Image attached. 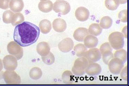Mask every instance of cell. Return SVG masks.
<instances>
[{
	"mask_svg": "<svg viewBox=\"0 0 129 86\" xmlns=\"http://www.w3.org/2000/svg\"><path fill=\"white\" fill-rule=\"evenodd\" d=\"M3 77L5 81L7 84H20L21 78L14 71H6L4 73Z\"/></svg>",
	"mask_w": 129,
	"mask_h": 86,
	"instance_id": "cell-7",
	"label": "cell"
},
{
	"mask_svg": "<svg viewBox=\"0 0 129 86\" xmlns=\"http://www.w3.org/2000/svg\"><path fill=\"white\" fill-rule=\"evenodd\" d=\"M103 62L106 64L108 65L109 61L114 57V54L111 51H107L101 54Z\"/></svg>",
	"mask_w": 129,
	"mask_h": 86,
	"instance_id": "cell-29",
	"label": "cell"
},
{
	"mask_svg": "<svg viewBox=\"0 0 129 86\" xmlns=\"http://www.w3.org/2000/svg\"><path fill=\"white\" fill-rule=\"evenodd\" d=\"M50 47L48 43L41 42L37 46V51L40 55L42 56L47 55L50 52Z\"/></svg>",
	"mask_w": 129,
	"mask_h": 86,
	"instance_id": "cell-16",
	"label": "cell"
},
{
	"mask_svg": "<svg viewBox=\"0 0 129 86\" xmlns=\"http://www.w3.org/2000/svg\"><path fill=\"white\" fill-rule=\"evenodd\" d=\"M3 64L2 61L1 59H0V72H1L2 69H3Z\"/></svg>",
	"mask_w": 129,
	"mask_h": 86,
	"instance_id": "cell-35",
	"label": "cell"
},
{
	"mask_svg": "<svg viewBox=\"0 0 129 86\" xmlns=\"http://www.w3.org/2000/svg\"><path fill=\"white\" fill-rule=\"evenodd\" d=\"M87 48L82 44H79L74 46V51L77 57L84 56L85 54L87 51Z\"/></svg>",
	"mask_w": 129,
	"mask_h": 86,
	"instance_id": "cell-21",
	"label": "cell"
},
{
	"mask_svg": "<svg viewBox=\"0 0 129 86\" xmlns=\"http://www.w3.org/2000/svg\"><path fill=\"white\" fill-rule=\"evenodd\" d=\"M118 17L121 21L123 23L127 22V10H123L119 13Z\"/></svg>",
	"mask_w": 129,
	"mask_h": 86,
	"instance_id": "cell-31",
	"label": "cell"
},
{
	"mask_svg": "<svg viewBox=\"0 0 129 86\" xmlns=\"http://www.w3.org/2000/svg\"><path fill=\"white\" fill-rule=\"evenodd\" d=\"M89 63L84 57H81L77 58L75 61L73 67L72 68L73 73L77 76H82L85 74V69Z\"/></svg>",
	"mask_w": 129,
	"mask_h": 86,
	"instance_id": "cell-2",
	"label": "cell"
},
{
	"mask_svg": "<svg viewBox=\"0 0 129 86\" xmlns=\"http://www.w3.org/2000/svg\"><path fill=\"white\" fill-rule=\"evenodd\" d=\"M1 50H0V54H1Z\"/></svg>",
	"mask_w": 129,
	"mask_h": 86,
	"instance_id": "cell-38",
	"label": "cell"
},
{
	"mask_svg": "<svg viewBox=\"0 0 129 86\" xmlns=\"http://www.w3.org/2000/svg\"><path fill=\"white\" fill-rule=\"evenodd\" d=\"M42 59L43 62L46 64L52 65L55 61V57L51 52L45 56H42Z\"/></svg>",
	"mask_w": 129,
	"mask_h": 86,
	"instance_id": "cell-28",
	"label": "cell"
},
{
	"mask_svg": "<svg viewBox=\"0 0 129 86\" xmlns=\"http://www.w3.org/2000/svg\"><path fill=\"white\" fill-rule=\"evenodd\" d=\"M112 19L109 16H104L100 20V25L103 29H108L112 26Z\"/></svg>",
	"mask_w": 129,
	"mask_h": 86,
	"instance_id": "cell-25",
	"label": "cell"
},
{
	"mask_svg": "<svg viewBox=\"0 0 129 86\" xmlns=\"http://www.w3.org/2000/svg\"><path fill=\"white\" fill-rule=\"evenodd\" d=\"M102 68L99 64L95 63H89L85 69V73L88 75L93 76L98 75L101 73Z\"/></svg>",
	"mask_w": 129,
	"mask_h": 86,
	"instance_id": "cell-11",
	"label": "cell"
},
{
	"mask_svg": "<svg viewBox=\"0 0 129 86\" xmlns=\"http://www.w3.org/2000/svg\"><path fill=\"white\" fill-rule=\"evenodd\" d=\"M24 21V16L21 13H16L13 16L11 23L13 26L18 25Z\"/></svg>",
	"mask_w": 129,
	"mask_h": 86,
	"instance_id": "cell-27",
	"label": "cell"
},
{
	"mask_svg": "<svg viewBox=\"0 0 129 86\" xmlns=\"http://www.w3.org/2000/svg\"><path fill=\"white\" fill-rule=\"evenodd\" d=\"M53 9L55 12L64 15L70 11L71 6L69 3L66 1H58L54 3Z\"/></svg>",
	"mask_w": 129,
	"mask_h": 86,
	"instance_id": "cell-6",
	"label": "cell"
},
{
	"mask_svg": "<svg viewBox=\"0 0 129 86\" xmlns=\"http://www.w3.org/2000/svg\"><path fill=\"white\" fill-rule=\"evenodd\" d=\"M119 5V0H106L105 1L106 7L110 11L116 10Z\"/></svg>",
	"mask_w": 129,
	"mask_h": 86,
	"instance_id": "cell-26",
	"label": "cell"
},
{
	"mask_svg": "<svg viewBox=\"0 0 129 86\" xmlns=\"http://www.w3.org/2000/svg\"><path fill=\"white\" fill-rule=\"evenodd\" d=\"M114 57L119 58L122 60L125 63L127 61V51L124 49H121L117 50L114 54Z\"/></svg>",
	"mask_w": 129,
	"mask_h": 86,
	"instance_id": "cell-23",
	"label": "cell"
},
{
	"mask_svg": "<svg viewBox=\"0 0 129 86\" xmlns=\"http://www.w3.org/2000/svg\"><path fill=\"white\" fill-rule=\"evenodd\" d=\"M40 1H47V0H40Z\"/></svg>",
	"mask_w": 129,
	"mask_h": 86,
	"instance_id": "cell-37",
	"label": "cell"
},
{
	"mask_svg": "<svg viewBox=\"0 0 129 86\" xmlns=\"http://www.w3.org/2000/svg\"><path fill=\"white\" fill-rule=\"evenodd\" d=\"M100 50L98 48H90L86 52L84 56L89 63H95L100 60L101 58Z\"/></svg>",
	"mask_w": 129,
	"mask_h": 86,
	"instance_id": "cell-8",
	"label": "cell"
},
{
	"mask_svg": "<svg viewBox=\"0 0 129 86\" xmlns=\"http://www.w3.org/2000/svg\"><path fill=\"white\" fill-rule=\"evenodd\" d=\"M40 34L38 26L29 22H25L16 26L14 39L22 47L29 46L36 43Z\"/></svg>",
	"mask_w": 129,
	"mask_h": 86,
	"instance_id": "cell-1",
	"label": "cell"
},
{
	"mask_svg": "<svg viewBox=\"0 0 129 86\" xmlns=\"http://www.w3.org/2000/svg\"><path fill=\"white\" fill-rule=\"evenodd\" d=\"M75 16L76 19L81 22H85L89 19L90 12L85 7H79L76 10Z\"/></svg>",
	"mask_w": 129,
	"mask_h": 86,
	"instance_id": "cell-12",
	"label": "cell"
},
{
	"mask_svg": "<svg viewBox=\"0 0 129 86\" xmlns=\"http://www.w3.org/2000/svg\"><path fill=\"white\" fill-rule=\"evenodd\" d=\"M24 7L23 0H11L10 8L11 10L15 13L21 12Z\"/></svg>",
	"mask_w": 129,
	"mask_h": 86,
	"instance_id": "cell-17",
	"label": "cell"
},
{
	"mask_svg": "<svg viewBox=\"0 0 129 86\" xmlns=\"http://www.w3.org/2000/svg\"><path fill=\"white\" fill-rule=\"evenodd\" d=\"M109 41L112 48L116 50L122 48L125 44L124 35L119 32L111 33L109 37Z\"/></svg>",
	"mask_w": 129,
	"mask_h": 86,
	"instance_id": "cell-3",
	"label": "cell"
},
{
	"mask_svg": "<svg viewBox=\"0 0 129 86\" xmlns=\"http://www.w3.org/2000/svg\"><path fill=\"white\" fill-rule=\"evenodd\" d=\"M119 3L120 4H124L127 3V0H119Z\"/></svg>",
	"mask_w": 129,
	"mask_h": 86,
	"instance_id": "cell-36",
	"label": "cell"
},
{
	"mask_svg": "<svg viewBox=\"0 0 129 86\" xmlns=\"http://www.w3.org/2000/svg\"><path fill=\"white\" fill-rule=\"evenodd\" d=\"M73 74L71 71H66L62 75V79L64 84H71L74 81Z\"/></svg>",
	"mask_w": 129,
	"mask_h": 86,
	"instance_id": "cell-24",
	"label": "cell"
},
{
	"mask_svg": "<svg viewBox=\"0 0 129 86\" xmlns=\"http://www.w3.org/2000/svg\"><path fill=\"white\" fill-rule=\"evenodd\" d=\"M42 72L41 69L39 67L32 68L29 72V75L30 78L34 80H38L41 77Z\"/></svg>",
	"mask_w": 129,
	"mask_h": 86,
	"instance_id": "cell-22",
	"label": "cell"
},
{
	"mask_svg": "<svg viewBox=\"0 0 129 86\" xmlns=\"http://www.w3.org/2000/svg\"><path fill=\"white\" fill-rule=\"evenodd\" d=\"M57 1H60V0H57Z\"/></svg>",
	"mask_w": 129,
	"mask_h": 86,
	"instance_id": "cell-39",
	"label": "cell"
},
{
	"mask_svg": "<svg viewBox=\"0 0 129 86\" xmlns=\"http://www.w3.org/2000/svg\"><path fill=\"white\" fill-rule=\"evenodd\" d=\"M10 1L11 0H0V8L3 10L9 9Z\"/></svg>",
	"mask_w": 129,
	"mask_h": 86,
	"instance_id": "cell-34",
	"label": "cell"
},
{
	"mask_svg": "<svg viewBox=\"0 0 129 86\" xmlns=\"http://www.w3.org/2000/svg\"><path fill=\"white\" fill-rule=\"evenodd\" d=\"M39 26L42 33L47 34L50 32L51 29V24L49 20H44L40 23Z\"/></svg>",
	"mask_w": 129,
	"mask_h": 86,
	"instance_id": "cell-19",
	"label": "cell"
},
{
	"mask_svg": "<svg viewBox=\"0 0 129 86\" xmlns=\"http://www.w3.org/2000/svg\"><path fill=\"white\" fill-rule=\"evenodd\" d=\"M7 49L9 54L14 56L17 60H19L23 55V48L16 42L12 41L8 44Z\"/></svg>",
	"mask_w": 129,
	"mask_h": 86,
	"instance_id": "cell-4",
	"label": "cell"
},
{
	"mask_svg": "<svg viewBox=\"0 0 129 86\" xmlns=\"http://www.w3.org/2000/svg\"><path fill=\"white\" fill-rule=\"evenodd\" d=\"M123 61L119 58L114 57L108 64L109 69L111 73L119 75L124 67Z\"/></svg>",
	"mask_w": 129,
	"mask_h": 86,
	"instance_id": "cell-5",
	"label": "cell"
},
{
	"mask_svg": "<svg viewBox=\"0 0 129 86\" xmlns=\"http://www.w3.org/2000/svg\"><path fill=\"white\" fill-rule=\"evenodd\" d=\"M74 43L71 38H67L63 39L59 43L58 47L61 52L63 53L69 52L73 49Z\"/></svg>",
	"mask_w": 129,
	"mask_h": 86,
	"instance_id": "cell-10",
	"label": "cell"
},
{
	"mask_svg": "<svg viewBox=\"0 0 129 86\" xmlns=\"http://www.w3.org/2000/svg\"><path fill=\"white\" fill-rule=\"evenodd\" d=\"M89 34L87 28L80 27L74 31L73 37L76 41L80 42H83L85 38Z\"/></svg>",
	"mask_w": 129,
	"mask_h": 86,
	"instance_id": "cell-14",
	"label": "cell"
},
{
	"mask_svg": "<svg viewBox=\"0 0 129 86\" xmlns=\"http://www.w3.org/2000/svg\"><path fill=\"white\" fill-rule=\"evenodd\" d=\"M88 31L90 34L96 36L101 34L103 29L100 24L98 23H93L89 26Z\"/></svg>",
	"mask_w": 129,
	"mask_h": 86,
	"instance_id": "cell-20",
	"label": "cell"
},
{
	"mask_svg": "<svg viewBox=\"0 0 129 86\" xmlns=\"http://www.w3.org/2000/svg\"><path fill=\"white\" fill-rule=\"evenodd\" d=\"M14 14L10 10H7L5 12L3 16V20L4 22L6 24L11 23L13 16Z\"/></svg>",
	"mask_w": 129,
	"mask_h": 86,
	"instance_id": "cell-30",
	"label": "cell"
},
{
	"mask_svg": "<svg viewBox=\"0 0 129 86\" xmlns=\"http://www.w3.org/2000/svg\"><path fill=\"white\" fill-rule=\"evenodd\" d=\"M53 7V3L49 0L40 2L38 5L39 10L42 12L45 13H49L51 11Z\"/></svg>",
	"mask_w": 129,
	"mask_h": 86,
	"instance_id": "cell-18",
	"label": "cell"
},
{
	"mask_svg": "<svg viewBox=\"0 0 129 86\" xmlns=\"http://www.w3.org/2000/svg\"><path fill=\"white\" fill-rule=\"evenodd\" d=\"M99 50L101 54L106 51H109V50L112 51V48L109 43L106 42L100 46Z\"/></svg>",
	"mask_w": 129,
	"mask_h": 86,
	"instance_id": "cell-32",
	"label": "cell"
},
{
	"mask_svg": "<svg viewBox=\"0 0 129 86\" xmlns=\"http://www.w3.org/2000/svg\"><path fill=\"white\" fill-rule=\"evenodd\" d=\"M84 45L87 48H95L98 45V39L94 36L92 35H88L85 38Z\"/></svg>",
	"mask_w": 129,
	"mask_h": 86,
	"instance_id": "cell-15",
	"label": "cell"
},
{
	"mask_svg": "<svg viewBox=\"0 0 129 86\" xmlns=\"http://www.w3.org/2000/svg\"><path fill=\"white\" fill-rule=\"evenodd\" d=\"M3 62L5 69L7 71H14L17 67V59L13 56L6 55L3 58Z\"/></svg>",
	"mask_w": 129,
	"mask_h": 86,
	"instance_id": "cell-9",
	"label": "cell"
},
{
	"mask_svg": "<svg viewBox=\"0 0 129 86\" xmlns=\"http://www.w3.org/2000/svg\"><path fill=\"white\" fill-rule=\"evenodd\" d=\"M53 30L56 32L62 33L66 30L67 25L66 22L63 19H57L54 20L52 23Z\"/></svg>",
	"mask_w": 129,
	"mask_h": 86,
	"instance_id": "cell-13",
	"label": "cell"
},
{
	"mask_svg": "<svg viewBox=\"0 0 129 86\" xmlns=\"http://www.w3.org/2000/svg\"><path fill=\"white\" fill-rule=\"evenodd\" d=\"M120 74L121 79L125 81H127V66L122 68Z\"/></svg>",
	"mask_w": 129,
	"mask_h": 86,
	"instance_id": "cell-33",
	"label": "cell"
}]
</instances>
